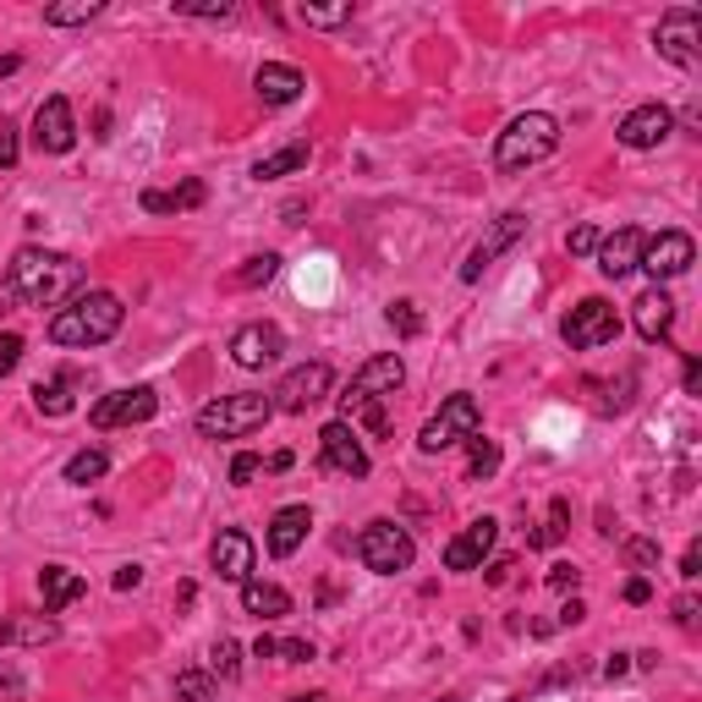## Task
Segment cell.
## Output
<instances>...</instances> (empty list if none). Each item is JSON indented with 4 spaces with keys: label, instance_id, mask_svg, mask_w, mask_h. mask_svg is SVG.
<instances>
[{
    "label": "cell",
    "instance_id": "40",
    "mask_svg": "<svg viewBox=\"0 0 702 702\" xmlns=\"http://www.w3.org/2000/svg\"><path fill=\"white\" fill-rule=\"evenodd\" d=\"M620 554H625L631 565L653 571V565H658V538H625V543H620Z\"/></svg>",
    "mask_w": 702,
    "mask_h": 702
},
{
    "label": "cell",
    "instance_id": "30",
    "mask_svg": "<svg viewBox=\"0 0 702 702\" xmlns=\"http://www.w3.org/2000/svg\"><path fill=\"white\" fill-rule=\"evenodd\" d=\"M34 407H39L45 418H67L78 401H72V385H67V379H39V385H34Z\"/></svg>",
    "mask_w": 702,
    "mask_h": 702
},
{
    "label": "cell",
    "instance_id": "6",
    "mask_svg": "<svg viewBox=\"0 0 702 702\" xmlns=\"http://www.w3.org/2000/svg\"><path fill=\"white\" fill-rule=\"evenodd\" d=\"M358 560L374 571V576H396V571H412L418 560V543L401 522H368L358 533Z\"/></svg>",
    "mask_w": 702,
    "mask_h": 702
},
{
    "label": "cell",
    "instance_id": "45",
    "mask_svg": "<svg viewBox=\"0 0 702 702\" xmlns=\"http://www.w3.org/2000/svg\"><path fill=\"white\" fill-rule=\"evenodd\" d=\"M576 582H582V571H576V565H565V560H560V565H549V587H554V593H576Z\"/></svg>",
    "mask_w": 702,
    "mask_h": 702
},
{
    "label": "cell",
    "instance_id": "13",
    "mask_svg": "<svg viewBox=\"0 0 702 702\" xmlns=\"http://www.w3.org/2000/svg\"><path fill=\"white\" fill-rule=\"evenodd\" d=\"M318 451H324V467L329 472H346V478H368V451H363V434L351 429V423H324L318 429Z\"/></svg>",
    "mask_w": 702,
    "mask_h": 702
},
{
    "label": "cell",
    "instance_id": "20",
    "mask_svg": "<svg viewBox=\"0 0 702 702\" xmlns=\"http://www.w3.org/2000/svg\"><path fill=\"white\" fill-rule=\"evenodd\" d=\"M631 324H636V335H642L647 346L669 340V324H675V302H669V291H664V285L642 291V296L631 302Z\"/></svg>",
    "mask_w": 702,
    "mask_h": 702
},
{
    "label": "cell",
    "instance_id": "15",
    "mask_svg": "<svg viewBox=\"0 0 702 702\" xmlns=\"http://www.w3.org/2000/svg\"><path fill=\"white\" fill-rule=\"evenodd\" d=\"M34 149L39 154H72L78 149V121H72V100L67 94H50L34 110Z\"/></svg>",
    "mask_w": 702,
    "mask_h": 702
},
{
    "label": "cell",
    "instance_id": "29",
    "mask_svg": "<svg viewBox=\"0 0 702 702\" xmlns=\"http://www.w3.org/2000/svg\"><path fill=\"white\" fill-rule=\"evenodd\" d=\"M105 12V0H61V7H45V23L50 28H78V23H94Z\"/></svg>",
    "mask_w": 702,
    "mask_h": 702
},
{
    "label": "cell",
    "instance_id": "7",
    "mask_svg": "<svg viewBox=\"0 0 702 702\" xmlns=\"http://www.w3.org/2000/svg\"><path fill=\"white\" fill-rule=\"evenodd\" d=\"M560 335H565L571 351H598V346H609V340L620 335V313H615V302H604V296H582V302L565 313Z\"/></svg>",
    "mask_w": 702,
    "mask_h": 702
},
{
    "label": "cell",
    "instance_id": "4",
    "mask_svg": "<svg viewBox=\"0 0 702 702\" xmlns=\"http://www.w3.org/2000/svg\"><path fill=\"white\" fill-rule=\"evenodd\" d=\"M269 418H274V401L264 390H236V396H220L198 412V434L203 440H247Z\"/></svg>",
    "mask_w": 702,
    "mask_h": 702
},
{
    "label": "cell",
    "instance_id": "57",
    "mask_svg": "<svg viewBox=\"0 0 702 702\" xmlns=\"http://www.w3.org/2000/svg\"><path fill=\"white\" fill-rule=\"evenodd\" d=\"M264 467H269V472H285V467H291V451H274V456H269Z\"/></svg>",
    "mask_w": 702,
    "mask_h": 702
},
{
    "label": "cell",
    "instance_id": "46",
    "mask_svg": "<svg viewBox=\"0 0 702 702\" xmlns=\"http://www.w3.org/2000/svg\"><path fill=\"white\" fill-rule=\"evenodd\" d=\"M280 658H285V664H307V658H313V642H307V636H285V642H280Z\"/></svg>",
    "mask_w": 702,
    "mask_h": 702
},
{
    "label": "cell",
    "instance_id": "55",
    "mask_svg": "<svg viewBox=\"0 0 702 702\" xmlns=\"http://www.w3.org/2000/svg\"><path fill=\"white\" fill-rule=\"evenodd\" d=\"M0 691H12V697L23 691V675H17L12 664H0Z\"/></svg>",
    "mask_w": 702,
    "mask_h": 702
},
{
    "label": "cell",
    "instance_id": "51",
    "mask_svg": "<svg viewBox=\"0 0 702 702\" xmlns=\"http://www.w3.org/2000/svg\"><path fill=\"white\" fill-rule=\"evenodd\" d=\"M138 582H143V565H121L116 571V593H132Z\"/></svg>",
    "mask_w": 702,
    "mask_h": 702
},
{
    "label": "cell",
    "instance_id": "8",
    "mask_svg": "<svg viewBox=\"0 0 702 702\" xmlns=\"http://www.w3.org/2000/svg\"><path fill=\"white\" fill-rule=\"evenodd\" d=\"M653 45H658V56L669 61V67H697L702 61V12L697 7H675V12H664L658 17V34H653Z\"/></svg>",
    "mask_w": 702,
    "mask_h": 702
},
{
    "label": "cell",
    "instance_id": "53",
    "mask_svg": "<svg viewBox=\"0 0 702 702\" xmlns=\"http://www.w3.org/2000/svg\"><path fill=\"white\" fill-rule=\"evenodd\" d=\"M697 571H702V549H697V543H691V549H686V554H680V576H686V582H691V576H697Z\"/></svg>",
    "mask_w": 702,
    "mask_h": 702
},
{
    "label": "cell",
    "instance_id": "42",
    "mask_svg": "<svg viewBox=\"0 0 702 702\" xmlns=\"http://www.w3.org/2000/svg\"><path fill=\"white\" fill-rule=\"evenodd\" d=\"M258 472H264V456H253V451H242V456L231 461V483H236V489H247Z\"/></svg>",
    "mask_w": 702,
    "mask_h": 702
},
{
    "label": "cell",
    "instance_id": "21",
    "mask_svg": "<svg viewBox=\"0 0 702 702\" xmlns=\"http://www.w3.org/2000/svg\"><path fill=\"white\" fill-rule=\"evenodd\" d=\"M209 560H214V571H220V582H247L253 576V538L242 533V527H225L220 538H214V549H209Z\"/></svg>",
    "mask_w": 702,
    "mask_h": 702
},
{
    "label": "cell",
    "instance_id": "10",
    "mask_svg": "<svg viewBox=\"0 0 702 702\" xmlns=\"http://www.w3.org/2000/svg\"><path fill=\"white\" fill-rule=\"evenodd\" d=\"M691 264H697V242H691L686 231H658V236H647V242H642V258H636V269H647L653 285L686 274Z\"/></svg>",
    "mask_w": 702,
    "mask_h": 702
},
{
    "label": "cell",
    "instance_id": "28",
    "mask_svg": "<svg viewBox=\"0 0 702 702\" xmlns=\"http://www.w3.org/2000/svg\"><path fill=\"white\" fill-rule=\"evenodd\" d=\"M307 160H313V149H307V143H285V149L264 154V160L253 165V176H258V182H280V176H296V171H307Z\"/></svg>",
    "mask_w": 702,
    "mask_h": 702
},
{
    "label": "cell",
    "instance_id": "31",
    "mask_svg": "<svg viewBox=\"0 0 702 702\" xmlns=\"http://www.w3.org/2000/svg\"><path fill=\"white\" fill-rule=\"evenodd\" d=\"M105 472H110V456H105V451H94V445H89V451H78V456L67 461V483H78V489L100 483Z\"/></svg>",
    "mask_w": 702,
    "mask_h": 702
},
{
    "label": "cell",
    "instance_id": "24",
    "mask_svg": "<svg viewBox=\"0 0 702 702\" xmlns=\"http://www.w3.org/2000/svg\"><path fill=\"white\" fill-rule=\"evenodd\" d=\"M89 593V582L72 571V565H45L39 571V598H45V615H61L67 604H78Z\"/></svg>",
    "mask_w": 702,
    "mask_h": 702
},
{
    "label": "cell",
    "instance_id": "47",
    "mask_svg": "<svg viewBox=\"0 0 702 702\" xmlns=\"http://www.w3.org/2000/svg\"><path fill=\"white\" fill-rule=\"evenodd\" d=\"M669 609H675V625H686V631L697 625V598H691V593H680V598H675Z\"/></svg>",
    "mask_w": 702,
    "mask_h": 702
},
{
    "label": "cell",
    "instance_id": "1",
    "mask_svg": "<svg viewBox=\"0 0 702 702\" xmlns=\"http://www.w3.org/2000/svg\"><path fill=\"white\" fill-rule=\"evenodd\" d=\"M7 291L28 307H61L67 296L83 291V264L67 258V253H50V247H17L12 264H7Z\"/></svg>",
    "mask_w": 702,
    "mask_h": 702
},
{
    "label": "cell",
    "instance_id": "18",
    "mask_svg": "<svg viewBox=\"0 0 702 702\" xmlns=\"http://www.w3.org/2000/svg\"><path fill=\"white\" fill-rule=\"evenodd\" d=\"M669 132H675V116H669L664 105H636V110H625V121L615 127V138H620L625 149H658Z\"/></svg>",
    "mask_w": 702,
    "mask_h": 702
},
{
    "label": "cell",
    "instance_id": "39",
    "mask_svg": "<svg viewBox=\"0 0 702 702\" xmlns=\"http://www.w3.org/2000/svg\"><path fill=\"white\" fill-rule=\"evenodd\" d=\"M390 329L401 335V340H412V335H423V313H418V302H390Z\"/></svg>",
    "mask_w": 702,
    "mask_h": 702
},
{
    "label": "cell",
    "instance_id": "25",
    "mask_svg": "<svg viewBox=\"0 0 702 702\" xmlns=\"http://www.w3.org/2000/svg\"><path fill=\"white\" fill-rule=\"evenodd\" d=\"M61 636L56 615H17V620H0V647H45Z\"/></svg>",
    "mask_w": 702,
    "mask_h": 702
},
{
    "label": "cell",
    "instance_id": "26",
    "mask_svg": "<svg viewBox=\"0 0 702 702\" xmlns=\"http://www.w3.org/2000/svg\"><path fill=\"white\" fill-rule=\"evenodd\" d=\"M203 198H209V187H203L198 176H187V182H176L171 192H160V187H149V192H143L138 203H143L149 214H182V209H198Z\"/></svg>",
    "mask_w": 702,
    "mask_h": 702
},
{
    "label": "cell",
    "instance_id": "11",
    "mask_svg": "<svg viewBox=\"0 0 702 702\" xmlns=\"http://www.w3.org/2000/svg\"><path fill=\"white\" fill-rule=\"evenodd\" d=\"M329 385H335V374H329V363H302V368H291L280 385H274V412H307V407H318L324 396H329Z\"/></svg>",
    "mask_w": 702,
    "mask_h": 702
},
{
    "label": "cell",
    "instance_id": "43",
    "mask_svg": "<svg viewBox=\"0 0 702 702\" xmlns=\"http://www.w3.org/2000/svg\"><path fill=\"white\" fill-rule=\"evenodd\" d=\"M17 363H23V335H0V379L17 374Z\"/></svg>",
    "mask_w": 702,
    "mask_h": 702
},
{
    "label": "cell",
    "instance_id": "33",
    "mask_svg": "<svg viewBox=\"0 0 702 702\" xmlns=\"http://www.w3.org/2000/svg\"><path fill=\"white\" fill-rule=\"evenodd\" d=\"M274 274H280V258H274V253H253V258L236 269V285H242V291H258V285H269Z\"/></svg>",
    "mask_w": 702,
    "mask_h": 702
},
{
    "label": "cell",
    "instance_id": "5",
    "mask_svg": "<svg viewBox=\"0 0 702 702\" xmlns=\"http://www.w3.org/2000/svg\"><path fill=\"white\" fill-rule=\"evenodd\" d=\"M472 434H483V407H478V396L456 390V396H445V407L423 423L418 451H423V456H440V451H451V445H467Z\"/></svg>",
    "mask_w": 702,
    "mask_h": 702
},
{
    "label": "cell",
    "instance_id": "3",
    "mask_svg": "<svg viewBox=\"0 0 702 702\" xmlns=\"http://www.w3.org/2000/svg\"><path fill=\"white\" fill-rule=\"evenodd\" d=\"M554 149H560V121H554L549 110H527V116H516V121L500 132V143H494V171H505V176L533 171V165H543Z\"/></svg>",
    "mask_w": 702,
    "mask_h": 702
},
{
    "label": "cell",
    "instance_id": "59",
    "mask_svg": "<svg viewBox=\"0 0 702 702\" xmlns=\"http://www.w3.org/2000/svg\"><path fill=\"white\" fill-rule=\"evenodd\" d=\"M291 702H324V697H291Z\"/></svg>",
    "mask_w": 702,
    "mask_h": 702
},
{
    "label": "cell",
    "instance_id": "44",
    "mask_svg": "<svg viewBox=\"0 0 702 702\" xmlns=\"http://www.w3.org/2000/svg\"><path fill=\"white\" fill-rule=\"evenodd\" d=\"M17 154H23L17 127H12V121H0V171H12V165H17Z\"/></svg>",
    "mask_w": 702,
    "mask_h": 702
},
{
    "label": "cell",
    "instance_id": "16",
    "mask_svg": "<svg viewBox=\"0 0 702 702\" xmlns=\"http://www.w3.org/2000/svg\"><path fill=\"white\" fill-rule=\"evenodd\" d=\"M494 543H500V522H494V516L467 522V527L445 543V571H478V565L494 554Z\"/></svg>",
    "mask_w": 702,
    "mask_h": 702
},
{
    "label": "cell",
    "instance_id": "48",
    "mask_svg": "<svg viewBox=\"0 0 702 702\" xmlns=\"http://www.w3.org/2000/svg\"><path fill=\"white\" fill-rule=\"evenodd\" d=\"M582 620H587V604H582V598H576V593H571V598H565V609H560V620H554V625H582Z\"/></svg>",
    "mask_w": 702,
    "mask_h": 702
},
{
    "label": "cell",
    "instance_id": "17",
    "mask_svg": "<svg viewBox=\"0 0 702 702\" xmlns=\"http://www.w3.org/2000/svg\"><path fill=\"white\" fill-rule=\"evenodd\" d=\"M280 351H285V335H280V324H242L236 335H231V363L236 368H269V363H280Z\"/></svg>",
    "mask_w": 702,
    "mask_h": 702
},
{
    "label": "cell",
    "instance_id": "60",
    "mask_svg": "<svg viewBox=\"0 0 702 702\" xmlns=\"http://www.w3.org/2000/svg\"><path fill=\"white\" fill-rule=\"evenodd\" d=\"M440 702H461V697H456V691H451V697H440Z\"/></svg>",
    "mask_w": 702,
    "mask_h": 702
},
{
    "label": "cell",
    "instance_id": "52",
    "mask_svg": "<svg viewBox=\"0 0 702 702\" xmlns=\"http://www.w3.org/2000/svg\"><path fill=\"white\" fill-rule=\"evenodd\" d=\"M620 675H631V653H615V658H604V680H620Z\"/></svg>",
    "mask_w": 702,
    "mask_h": 702
},
{
    "label": "cell",
    "instance_id": "2",
    "mask_svg": "<svg viewBox=\"0 0 702 702\" xmlns=\"http://www.w3.org/2000/svg\"><path fill=\"white\" fill-rule=\"evenodd\" d=\"M121 318H127V307H121L116 291H78L67 307H56L50 340H56V346L89 351V346H105V340L121 329Z\"/></svg>",
    "mask_w": 702,
    "mask_h": 702
},
{
    "label": "cell",
    "instance_id": "27",
    "mask_svg": "<svg viewBox=\"0 0 702 702\" xmlns=\"http://www.w3.org/2000/svg\"><path fill=\"white\" fill-rule=\"evenodd\" d=\"M242 609H247V615H258V620H285V615H291V593H285V587H274V582L247 576V582H242Z\"/></svg>",
    "mask_w": 702,
    "mask_h": 702
},
{
    "label": "cell",
    "instance_id": "37",
    "mask_svg": "<svg viewBox=\"0 0 702 702\" xmlns=\"http://www.w3.org/2000/svg\"><path fill=\"white\" fill-rule=\"evenodd\" d=\"M209 669H214L220 680H236V675H242V642L220 636V642L209 647Z\"/></svg>",
    "mask_w": 702,
    "mask_h": 702
},
{
    "label": "cell",
    "instance_id": "38",
    "mask_svg": "<svg viewBox=\"0 0 702 702\" xmlns=\"http://www.w3.org/2000/svg\"><path fill=\"white\" fill-rule=\"evenodd\" d=\"M176 697H182V702H209V697H214V675L182 669V675H176Z\"/></svg>",
    "mask_w": 702,
    "mask_h": 702
},
{
    "label": "cell",
    "instance_id": "32",
    "mask_svg": "<svg viewBox=\"0 0 702 702\" xmlns=\"http://www.w3.org/2000/svg\"><path fill=\"white\" fill-rule=\"evenodd\" d=\"M296 23H307V28H340V23H351V0H335V7H313V0H302Z\"/></svg>",
    "mask_w": 702,
    "mask_h": 702
},
{
    "label": "cell",
    "instance_id": "54",
    "mask_svg": "<svg viewBox=\"0 0 702 702\" xmlns=\"http://www.w3.org/2000/svg\"><path fill=\"white\" fill-rule=\"evenodd\" d=\"M697 390H702V363L686 358V396H697Z\"/></svg>",
    "mask_w": 702,
    "mask_h": 702
},
{
    "label": "cell",
    "instance_id": "35",
    "mask_svg": "<svg viewBox=\"0 0 702 702\" xmlns=\"http://www.w3.org/2000/svg\"><path fill=\"white\" fill-rule=\"evenodd\" d=\"M467 445H472V456H467V478H494V472H500V445H494V440H483V434H472Z\"/></svg>",
    "mask_w": 702,
    "mask_h": 702
},
{
    "label": "cell",
    "instance_id": "36",
    "mask_svg": "<svg viewBox=\"0 0 702 702\" xmlns=\"http://www.w3.org/2000/svg\"><path fill=\"white\" fill-rule=\"evenodd\" d=\"M171 12L176 17H203V23H225L236 7L231 0H171Z\"/></svg>",
    "mask_w": 702,
    "mask_h": 702
},
{
    "label": "cell",
    "instance_id": "56",
    "mask_svg": "<svg viewBox=\"0 0 702 702\" xmlns=\"http://www.w3.org/2000/svg\"><path fill=\"white\" fill-rule=\"evenodd\" d=\"M274 653H280V636H258L253 642V658H274Z\"/></svg>",
    "mask_w": 702,
    "mask_h": 702
},
{
    "label": "cell",
    "instance_id": "23",
    "mask_svg": "<svg viewBox=\"0 0 702 702\" xmlns=\"http://www.w3.org/2000/svg\"><path fill=\"white\" fill-rule=\"evenodd\" d=\"M307 527H313V511H307V505L274 511V522H269V554H274V560H291V554L307 543Z\"/></svg>",
    "mask_w": 702,
    "mask_h": 702
},
{
    "label": "cell",
    "instance_id": "34",
    "mask_svg": "<svg viewBox=\"0 0 702 702\" xmlns=\"http://www.w3.org/2000/svg\"><path fill=\"white\" fill-rule=\"evenodd\" d=\"M565 522H571V505H565V500H554V505H549V522H543V527L527 538V549H554V543L571 533Z\"/></svg>",
    "mask_w": 702,
    "mask_h": 702
},
{
    "label": "cell",
    "instance_id": "49",
    "mask_svg": "<svg viewBox=\"0 0 702 702\" xmlns=\"http://www.w3.org/2000/svg\"><path fill=\"white\" fill-rule=\"evenodd\" d=\"M647 598H653V582L647 576H631L625 582V604H647Z\"/></svg>",
    "mask_w": 702,
    "mask_h": 702
},
{
    "label": "cell",
    "instance_id": "12",
    "mask_svg": "<svg viewBox=\"0 0 702 702\" xmlns=\"http://www.w3.org/2000/svg\"><path fill=\"white\" fill-rule=\"evenodd\" d=\"M527 225H533V220H527L522 209L500 214V220H494V225L483 231V242H478V247L467 253V264H461V280H467V285H472V280H483V269H489V264H494L500 253H511V247H516V242L527 236Z\"/></svg>",
    "mask_w": 702,
    "mask_h": 702
},
{
    "label": "cell",
    "instance_id": "41",
    "mask_svg": "<svg viewBox=\"0 0 702 702\" xmlns=\"http://www.w3.org/2000/svg\"><path fill=\"white\" fill-rule=\"evenodd\" d=\"M598 242H604L598 225H576V231L565 236V253H571V258H587V253H598Z\"/></svg>",
    "mask_w": 702,
    "mask_h": 702
},
{
    "label": "cell",
    "instance_id": "19",
    "mask_svg": "<svg viewBox=\"0 0 702 702\" xmlns=\"http://www.w3.org/2000/svg\"><path fill=\"white\" fill-rule=\"evenodd\" d=\"M642 242H647V231H636V225H620V231H609L604 242H598V274L604 280H625L631 269H636V258H642Z\"/></svg>",
    "mask_w": 702,
    "mask_h": 702
},
{
    "label": "cell",
    "instance_id": "14",
    "mask_svg": "<svg viewBox=\"0 0 702 702\" xmlns=\"http://www.w3.org/2000/svg\"><path fill=\"white\" fill-rule=\"evenodd\" d=\"M401 385H407V363L396 358V351H379V358H368L358 374H351L346 401H390Z\"/></svg>",
    "mask_w": 702,
    "mask_h": 702
},
{
    "label": "cell",
    "instance_id": "22",
    "mask_svg": "<svg viewBox=\"0 0 702 702\" xmlns=\"http://www.w3.org/2000/svg\"><path fill=\"white\" fill-rule=\"evenodd\" d=\"M253 89H258L264 105H296L302 89H307V78H302L296 67H285V61H264V67L253 72Z\"/></svg>",
    "mask_w": 702,
    "mask_h": 702
},
{
    "label": "cell",
    "instance_id": "9",
    "mask_svg": "<svg viewBox=\"0 0 702 702\" xmlns=\"http://www.w3.org/2000/svg\"><path fill=\"white\" fill-rule=\"evenodd\" d=\"M154 412H160V396L149 385H127V390L100 396L94 412H89V423L94 429H132V423H149Z\"/></svg>",
    "mask_w": 702,
    "mask_h": 702
},
{
    "label": "cell",
    "instance_id": "50",
    "mask_svg": "<svg viewBox=\"0 0 702 702\" xmlns=\"http://www.w3.org/2000/svg\"><path fill=\"white\" fill-rule=\"evenodd\" d=\"M511 571H516V560H494L483 576H489V587H505V582H511Z\"/></svg>",
    "mask_w": 702,
    "mask_h": 702
},
{
    "label": "cell",
    "instance_id": "58",
    "mask_svg": "<svg viewBox=\"0 0 702 702\" xmlns=\"http://www.w3.org/2000/svg\"><path fill=\"white\" fill-rule=\"evenodd\" d=\"M17 67H23V61H17V56H0V78H12V72H17Z\"/></svg>",
    "mask_w": 702,
    "mask_h": 702
}]
</instances>
